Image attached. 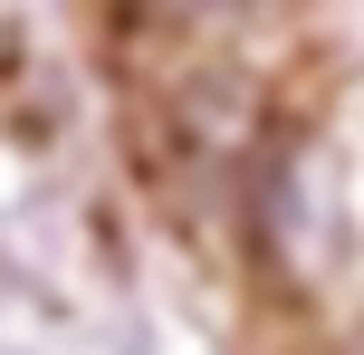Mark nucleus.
Segmentation results:
<instances>
[{
    "label": "nucleus",
    "mask_w": 364,
    "mask_h": 355,
    "mask_svg": "<svg viewBox=\"0 0 364 355\" xmlns=\"http://www.w3.org/2000/svg\"><path fill=\"white\" fill-rule=\"evenodd\" d=\"M144 10H164V19H201V10H240V0H144Z\"/></svg>",
    "instance_id": "obj_1"
}]
</instances>
